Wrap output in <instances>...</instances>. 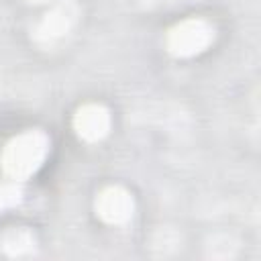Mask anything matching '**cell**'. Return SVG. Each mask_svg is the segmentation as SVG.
Listing matches in <instances>:
<instances>
[{
  "label": "cell",
  "instance_id": "cell-1",
  "mask_svg": "<svg viewBox=\"0 0 261 261\" xmlns=\"http://www.w3.org/2000/svg\"><path fill=\"white\" fill-rule=\"evenodd\" d=\"M49 151V139L39 130H27L14 137L2 151V169L10 179L33 175Z\"/></svg>",
  "mask_w": 261,
  "mask_h": 261
},
{
  "label": "cell",
  "instance_id": "cell-2",
  "mask_svg": "<svg viewBox=\"0 0 261 261\" xmlns=\"http://www.w3.org/2000/svg\"><path fill=\"white\" fill-rule=\"evenodd\" d=\"M214 37V29L202 18H188L175 24L167 35V49L177 57H190L204 51Z\"/></svg>",
  "mask_w": 261,
  "mask_h": 261
},
{
  "label": "cell",
  "instance_id": "cell-3",
  "mask_svg": "<svg viewBox=\"0 0 261 261\" xmlns=\"http://www.w3.org/2000/svg\"><path fill=\"white\" fill-rule=\"evenodd\" d=\"M96 210L106 222L120 224V222L128 220L133 214V198L126 190H122L118 186H110L100 192V196L96 200Z\"/></svg>",
  "mask_w": 261,
  "mask_h": 261
},
{
  "label": "cell",
  "instance_id": "cell-4",
  "mask_svg": "<svg viewBox=\"0 0 261 261\" xmlns=\"http://www.w3.org/2000/svg\"><path fill=\"white\" fill-rule=\"evenodd\" d=\"M75 130L86 141H98L102 139L110 128V116L108 110L100 104H86L77 110L73 118Z\"/></svg>",
  "mask_w": 261,
  "mask_h": 261
},
{
  "label": "cell",
  "instance_id": "cell-5",
  "mask_svg": "<svg viewBox=\"0 0 261 261\" xmlns=\"http://www.w3.org/2000/svg\"><path fill=\"white\" fill-rule=\"evenodd\" d=\"M73 22H75V6L71 2H59L41 20L37 29V37L41 41H55L63 37L71 29Z\"/></svg>",
  "mask_w": 261,
  "mask_h": 261
},
{
  "label": "cell",
  "instance_id": "cell-6",
  "mask_svg": "<svg viewBox=\"0 0 261 261\" xmlns=\"http://www.w3.org/2000/svg\"><path fill=\"white\" fill-rule=\"evenodd\" d=\"M4 249L10 255H20L24 249L29 251L33 245V237L27 230H10L8 234H4Z\"/></svg>",
  "mask_w": 261,
  "mask_h": 261
},
{
  "label": "cell",
  "instance_id": "cell-7",
  "mask_svg": "<svg viewBox=\"0 0 261 261\" xmlns=\"http://www.w3.org/2000/svg\"><path fill=\"white\" fill-rule=\"evenodd\" d=\"M18 200H20V188L14 181L0 184V212L14 206Z\"/></svg>",
  "mask_w": 261,
  "mask_h": 261
},
{
  "label": "cell",
  "instance_id": "cell-8",
  "mask_svg": "<svg viewBox=\"0 0 261 261\" xmlns=\"http://www.w3.org/2000/svg\"><path fill=\"white\" fill-rule=\"evenodd\" d=\"M29 2H45V0H29Z\"/></svg>",
  "mask_w": 261,
  "mask_h": 261
}]
</instances>
